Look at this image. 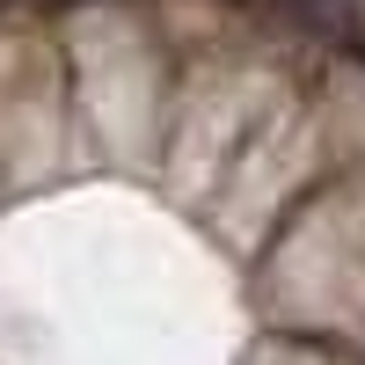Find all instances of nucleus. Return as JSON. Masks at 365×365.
<instances>
[{"instance_id": "1", "label": "nucleus", "mask_w": 365, "mask_h": 365, "mask_svg": "<svg viewBox=\"0 0 365 365\" xmlns=\"http://www.w3.org/2000/svg\"><path fill=\"white\" fill-rule=\"evenodd\" d=\"M29 8H73V0H29Z\"/></svg>"}]
</instances>
